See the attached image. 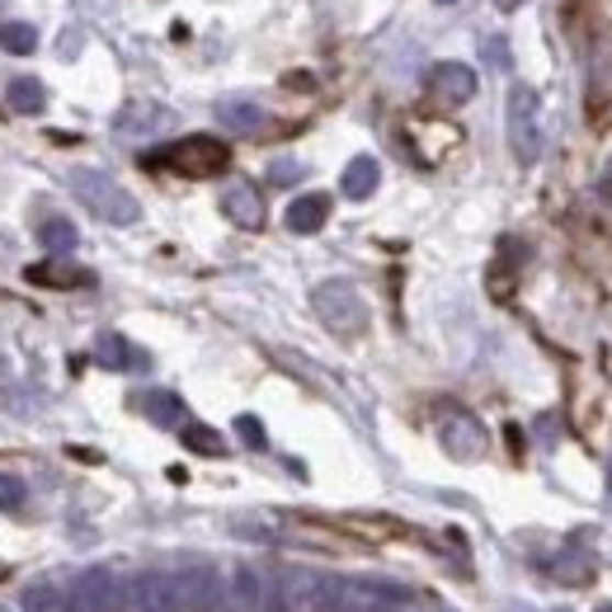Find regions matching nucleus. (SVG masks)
<instances>
[{
  "label": "nucleus",
  "mask_w": 612,
  "mask_h": 612,
  "mask_svg": "<svg viewBox=\"0 0 612 612\" xmlns=\"http://www.w3.org/2000/svg\"><path fill=\"white\" fill-rule=\"evenodd\" d=\"M24 504H29V490H24L20 476H0V509H5V514H20Z\"/></svg>",
  "instance_id": "5701e85b"
},
{
  "label": "nucleus",
  "mask_w": 612,
  "mask_h": 612,
  "mask_svg": "<svg viewBox=\"0 0 612 612\" xmlns=\"http://www.w3.org/2000/svg\"><path fill=\"white\" fill-rule=\"evenodd\" d=\"M494 5H500V10L509 14V10H519V5H523V0H494Z\"/></svg>",
  "instance_id": "cd10ccee"
},
{
  "label": "nucleus",
  "mask_w": 612,
  "mask_h": 612,
  "mask_svg": "<svg viewBox=\"0 0 612 612\" xmlns=\"http://www.w3.org/2000/svg\"><path fill=\"white\" fill-rule=\"evenodd\" d=\"M377 185H382V165H377L372 156H354L349 165H344V179H340L344 198L363 203V198H372V193H377Z\"/></svg>",
  "instance_id": "ddd939ff"
},
{
  "label": "nucleus",
  "mask_w": 612,
  "mask_h": 612,
  "mask_svg": "<svg viewBox=\"0 0 612 612\" xmlns=\"http://www.w3.org/2000/svg\"><path fill=\"white\" fill-rule=\"evenodd\" d=\"M0 612H10V608H0Z\"/></svg>",
  "instance_id": "2f4dec72"
},
{
  "label": "nucleus",
  "mask_w": 612,
  "mask_h": 612,
  "mask_svg": "<svg viewBox=\"0 0 612 612\" xmlns=\"http://www.w3.org/2000/svg\"><path fill=\"white\" fill-rule=\"evenodd\" d=\"M264 119H269V113L259 104H251V99H222L218 104V123L231 132H255V127H264Z\"/></svg>",
  "instance_id": "dca6fc26"
},
{
  "label": "nucleus",
  "mask_w": 612,
  "mask_h": 612,
  "mask_svg": "<svg viewBox=\"0 0 612 612\" xmlns=\"http://www.w3.org/2000/svg\"><path fill=\"white\" fill-rule=\"evenodd\" d=\"M311 307H316V316L325 330H335L340 340H358L363 330H368V302H363V292L349 283V278H325V283L311 292Z\"/></svg>",
  "instance_id": "f03ea898"
},
{
  "label": "nucleus",
  "mask_w": 612,
  "mask_h": 612,
  "mask_svg": "<svg viewBox=\"0 0 612 612\" xmlns=\"http://www.w3.org/2000/svg\"><path fill=\"white\" fill-rule=\"evenodd\" d=\"M438 5H453V0H438Z\"/></svg>",
  "instance_id": "c756f323"
},
{
  "label": "nucleus",
  "mask_w": 612,
  "mask_h": 612,
  "mask_svg": "<svg viewBox=\"0 0 612 612\" xmlns=\"http://www.w3.org/2000/svg\"><path fill=\"white\" fill-rule=\"evenodd\" d=\"M10 109H14V113H43V109H47V90H43V80H38V76H20V80H10Z\"/></svg>",
  "instance_id": "f3484780"
},
{
  "label": "nucleus",
  "mask_w": 612,
  "mask_h": 612,
  "mask_svg": "<svg viewBox=\"0 0 612 612\" xmlns=\"http://www.w3.org/2000/svg\"><path fill=\"white\" fill-rule=\"evenodd\" d=\"M236 434L245 438V448H264V424L255 415H241L236 420Z\"/></svg>",
  "instance_id": "393cba45"
},
{
  "label": "nucleus",
  "mask_w": 612,
  "mask_h": 612,
  "mask_svg": "<svg viewBox=\"0 0 612 612\" xmlns=\"http://www.w3.org/2000/svg\"><path fill=\"white\" fill-rule=\"evenodd\" d=\"M142 410L152 415L156 424H185V401L179 396H170V391H152V396H142Z\"/></svg>",
  "instance_id": "6ab92c4d"
},
{
  "label": "nucleus",
  "mask_w": 612,
  "mask_h": 612,
  "mask_svg": "<svg viewBox=\"0 0 612 612\" xmlns=\"http://www.w3.org/2000/svg\"><path fill=\"white\" fill-rule=\"evenodd\" d=\"M552 575H556L560 585H589V580H593V560L580 556V552H566V556H560L556 566H552Z\"/></svg>",
  "instance_id": "412c9836"
},
{
  "label": "nucleus",
  "mask_w": 612,
  "mask_h": 612,
  "mask_svg": "<svg viewBox=\"0 0 612 612\" xmlns=\"http://www.w3.org/2000/svg\"><path fill=\"white\" fill-rule=\"evenodd\" d=\"M94 363L109 372H146L152 368V358H146L127 335H119V330H104V335L94 340Z\"/></svg>",
  "instance_id": "1a4fd4ad"
},
{
  "label": "nucleus",
  "mask_w": 612,
  "mask_h": 612,
  "mask_svg": "<svg viewBox=\"0 0 612 612\" xmlns=\"http://www.w3.org/2000/svg\"><path fill=\"white\" fill-rule=\"evenodd\" d=\"M38 245L47 255H71L80 245V231H76L71 218H43L38 222Z\"/></svg>",
  "instance_id": "4468645a"
},
{
  "label": "nucleus",
  "mask_w": 612,
  "mask_h": 612,
  "mask_svg": "<svg viewBox=\"0 0 612 612\" xmlns=\"http://www.w3.org/2000/svg\"><path fill=\"white\" fill-rule=\"evenodd\" d=\"M476 71L467 62H438L434 71H429V90H434V99H443V104H467V99L476 94Z\"/></svg>",
  "instance_id": "9d476101"
},
{
  "label": "nucleus",
  "mask_w": 612,
  "mask_h": 612,
  "mask_svg": "<svg viewBox=\"0 0 612 612\" xmlns=\"http://www.w3.org/2000/svg\"><path fill=\"white\" fill-rule=\"evenodd\" d=\"M325 222H330V193H302L288 203V231H297V236H311Z\"/></svg>",
  "instance_id": "f8f14e48"
},
{
  "label": "nucleus",
  "mask_w": 612,
  "mask_h": 612,
  "mask_svg": "<svg viewBox=\"0 0 612 612\" xmlns=\"http://www.w3.org/2000/svg\"><path fill=\"white\" fill-rule=\"evenodd\" d=\"M297 175H302V165H292V160H278L274 170H269V179H274V185H292Z\"/></svg>",
  "instance_id": "a878e982"
},
{
  "label": "nucleus",
  "mask_w": 612,
  "mask_h": 612,
  "mask_svg": "<svg viewBox=\"0 0 612 612\" xmlns=\"http://www.w3.org/2000/svg\"><path fill=\"white\" fill-rule=\"evenodd\" d=\"M504 132H509V152L519 156V165H533L542 156V99L523 80L504 99Z\"/></svg>",
  "instance_id": "7ed1b4c3"
},
{
  "label": "nucleus",
  "mask_w": 612,
  "mask_h": 612,
  "mask_svg": "<svg viewBox=\"0 0 612 612\" xmlns=\"http://www.w3.org/2000/svg\"><path fill=\"white\" fill-rule=\"evenodd\" d=\"M486 53H490V62H494V66H509V53H504V38H490V43H486Z\"/></svg>",
  "instance_id": "bb28decb"
},
{
  "label": "nucleus",
  "mask_w": 612,
  "mask_h": 612,
  "mask_svg": "<svg viewBox=\"0 0 612 612\" xmlns=\"http://www.w3.org/2000/svg\"><path fill=\"white\" fill-rule=\"evenodd\" d=\"M66 185H71V193L80 198V203H86L94 218H104L109 226H137L142 222V203L113 175H104V170L80 165V170L66 175Z\"/></svg>",
  "instance_id": "f257e3e1"
},
{
  "label": "nucleus",
  "mask_w": 612,
  "mask_h": 612,
  "mask_svg": "<svg viewBox=\"0 0 612 612\" xmlns=\"http://www.w3.org/2000/svg\"><path fill=\"white\" fill-rule=\"evenodd\" d=\"M160 165H170V170L179 175H193V179H208V175H222L226 165H231V146L218 142V137H185V142H175V146H165V152L156 156Z\"/></svg>",
  "instance_id": "20e7f679"
},
{
  "label": "nucleus",
  "mask_w": 612,
  "mask_h": 612,
  "mask_svg": "<svg viewBox=\"0 0 612 612\" xmlns=\"http://www.w3.org/2000/svg\"><path fill=\"white\" fill-rule=\"evenodd\" d=\"M185 443L193 453H208V457H218L226 448L222 434H218V429H208V424H185Z\"/></svg>",
  "instance_id": "4be33fe9"
},
{
  "label": "nucleus",
  "mask_w": 612,
  "mask_h": 612,
  "mask_svg": "<svg viewBox=\"0 0 612 612\" xmlns=\"http://www.w3.org/2000/svg\"><path fill=\"white\" fill-rule=\"evenodd\" d=\"M20 608H24V612H66V589L38 580V585H29V589L20 593Z\"/></svg>",
  "instance_id": "a211bd4d"
},
{
  "label": "nucleus",
  "mask_w": 612,
  "mask_h": 612,
  "mask_svg": "<svg viewBox=\"0 0 612 612\" xmlns=\"http://www.w3.org/2000/svg\"><path fill=\"white\" fill-rule=\"evenodd\" d=\"M175 589H179V603L193 608V612H218L222 608V580H218L212 566H203V560L175 570Z\"/></svg>",
  "instance_id": "0eeeda50"
},
{
  "label": "nucleus",
  "mask_w": 612,
  "mask_h": 612,
  "mask_svg": "<svg viewBox=\"0 0 612 612\" xmlns=\"http://www.w3.org/2000/svg\"><path fill=\"white\" fill-rule=\"evenodd\" d=\"M0 47H5V53H14V57H24V53H33V47H38V29L20 24V20L0 24Z\"/></svg>",
  "instance_id": "aec40b11"
},
{
  "label": "nucleus",
  "mask_w": 612,
  "mask_h": 612,
  "mask_svg": "<svg viewBox=\"0 0 612 612\" xmlns=\"http://www.w3.org/2000/svg\"><path fill=\"white\" fill-rule=\"evenodd\" d=\"M509 612H523V608H509Z\"/></svg>",
  "instance_id": "7c9ffc66"
},
{
  "label": "nucleus",
  "mask_w": 612,
  "mask_h": 612,
  "mask_svg": "<svg viewBox=\"0 0 612 612\" xmlns=\"http://www.w3.org/2000/svg\"><path fill=\"white\" fill-rule=\"evenodd\" d=\"M33 283H90V274H71V269H57V264H38L29 269Z\"/></svg>",
  "instance_id": "b1692460"
},
{
  "label": "nucleus",
  "mask_w": 612,
  "mask_h": 612,
  "mask_svg": "<svg viewBox=\"0 0 612 612\" xmlns=\"http://www.w3.org/2000/svg\"><path fill=\"white\" fill-rule=\"evenodd\" d=\"M119 599H123V589L119 580L99 566V570H86L76 580V589L66 593V612H119Z\"/></svg>",
  "instance_id": "423d86ee"
},
{
  "label": "nucleus",
  "mask_w": 612,
  "mask_h": 612,
  "mask_svg": "<svg viewBox=\"0 0 612 612\" xmlns=\"http://www.w3.org/2000/svg\"><path fill=\"white\" fill-rule=\"evenodd\" d=\"M438 443H443V453L457 457V461H476L486 453V424L467 415V410H448L438 424Z\"/></svg>",
  "instance_id": "39448f33"
},
{
  "label": "nucleus",
  "mask_w": 612,
  "mask_h": 612,
  "mask_svg": "<svg viewBox=\"0 0 612 612\" xmlns=\"http://www.w3.org/2000/svg\"><path fill=\"white\" fill-rule=\"evenodd\" d=\"M127 603H132V612H179L185 608L175 589V575H165V570H142L127 585Z\"/></svg>",
  "instance_id": "6e6552de"
},
{
  "label": "nucleus",
  "mask_w": 612,
  "mask_h": 612,
  "mask_svg": "<svg viewBox=\"0 0 612 612\" xmlns=\"http://www.w3.org/2000/svg\"><path fill=\"white\" fill-rule=\"evenodd\" d=\"M222 212L236 226H245V231H255V226H264V198H259V189L255 185H231L226 193H222Z\"/></svg>",
  "instance_id": "9b49d317"
},
{
  "label": "nucleus",
  "mask_w": 612,
  "mask_h": 612,
  "mask_svg": "<svg viewBox=\"0 0 612 612\" xmlns=\"http://www.w3.org/2000/svg\"><path fill=\"white\" fill-rule=\"evenodd\" d=\"M593 612H612V603H599V608H593Z\"/></svg>",
  "instance_id": "c85d7f7f"
},
{
  "label": "nucleus",
  "mask_w": 612,
  "mask_h": 612,
  "mask_svg": "<svg viewBox=\"0 0 612 612\" xmlns=\"http://www.w3.org/2000/svg\"><path fill=\"white\" fill-rule=\"evenodd\" d=\"M156 127H175V113L170 109H156V104H132L119 113V132H132V137H142V132H156Z\"/></svg>",
  "instance_id": "2eb2a0df"
}]
</instances>
